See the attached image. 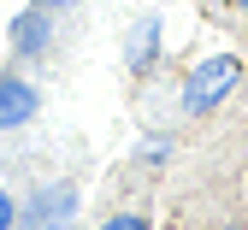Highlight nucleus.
<instances>
[{"label":"nucleus","instance_id":"20e7f679","mask_svg":"<svg viewBox=\"0 0 248 230\" xmlns=\"http://www.w3.org/2000/svg\"><path fill=\"white\" fill-rule=\"evenodd\" d=\"M36 107H42V94L30 89L24 77H0V130L30 124V118H36Z\"/></svg>","mask_w":248,"mask_h":230},{"label":"nucleus","instance_id":"f03ea898","mask_svg":"<svg viewBox=\"0 0 248 230\" xmlns=\"http://www.w3.org/2000/svg\"><path fill=\"white\" fill-rule=\"evenodd\" d=\"M77 218V189L71 183H47L30 195V207H18V230H71Z\"/></svg>","mask_w":248,"mask_h":230},{"label":"nucleus","instance_id":"6e6552de","mask_svg":"<svg viewBox=\"0 0 248 230\" xmlns=\"http://www.w3.org/2000/svg\"><path fill=\"white\" fill-rule=\"evenodd\" d=\"M36 6H47V12H53V6H77V0H36Z\"/></svg>","mask_w":248,"mask_h":230},{"label":"nucleus","instance_id":"f257e3e1","mask_svg":"<svg viewBox=\"0 0 248 230\" xmlns=\"http://www.w3.org/2000/svg\"><path fill=\"white\" fill-rule=\"evenodd\" d=\"M236 77H242V59H236V53H213V59H201L195 71L183 77V112H189V118H207V112L236 89Z\"/></svg>","mask_w":248,"mask_h":230},{"label":"nucleus","instance_id":"0eeeda50","mask_svg":"<svg viewBox=\"0 0 248 230\" xmlns=\"http://www.w3.org/2000/svg\"><path fill=\"white\" fill-rule=\"evenodd\" d=\"M0 230H18V201L0 189Z\"/></svg>","mask_w":248,"mask_h":230},{"label":"nucleus","instance_id":"423d86ee","mask_svg":"<svg viewBox=\"0 0 248 230\" xmlns=\"http://www.w3.org/2000/svg\"><path fill=\"white\" fill-rule=\"evenodd\" d=\"M101 230H148V218H142V213H112Z\"/></svg>","mask_w":248,"mask_h":230},{"label":"nucleus","instance_id":"39448f33","mask_svg":"<svg viewBox=\"0 0 248 230\" xmlns=\"http://www.w3.org/2000/svg\"><path fill=\"white\" fill-rule=\"evenodd\" d=\"M154 53H160V18H142L130 30V42H124V65H130V71H148Z\"/></svg>","mask_w":248,"mask_h":230},{"label":"nucleus","instance_id":"7ed1b4c3","mask_svg":"<svg viewBox=\"0 0 248 230\" xmlns=\"http://www.w3.org/2000/svg\"><path fill=\"white\" fill-rule=\"evenodd\" d=\"M47 42H53V18H47V6H30V12L12 18V47H18V59L47 53Z\"/></svg>","mask_w":248,"mask_h":230},{"label":"nucleus","instance_id":"1a4fd4ad","mask_svg":"<svg viewBox=\"0 0 248 230\" xmlns=\"http://www.w3.org/2000/svg\"><path fill=\"white\" fill-rule=\"evenodd\" d=\"M236 6H242V12H248V0H236Z\"/></svg>","mask_w":248,"mask_h":230}]
</instances>
